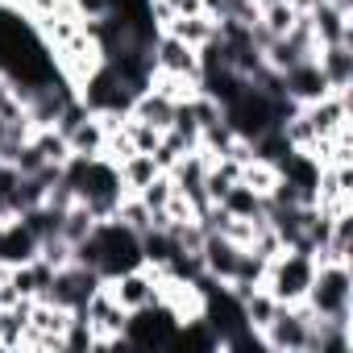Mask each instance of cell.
<instances>
[{"label": "cell", "mask_w": 353, "mask_h": 353, "mask_svg": "<svg viewBox=\"0 0 353 353\" xmlns=\"http://www.w3.org/2000/svg\"><path fill=\"white\" fill-rule=\"evenodd\" d=\"M75 262L92 266L100 279H117L121 270L141 266V237H137L129 225H121L117 216L96 221L92 233L75 245Z\"/></svg>", "instance_id": "obj_1"}, {"label": "cell", "mask_w": 353, "mask_h": 353, "mask_svg": "<svg viewBox=\"0 0 353 353\" xmlns=\"http://www.w3.org/2000/svg\"><path fill=\"white\" fill-rule=\"evenodd\" d=\"M303 303L320 320H353V270L349 262H316Z\"/></svg>", "instance_id": "obj_2"}, {"label": "cell", "mask_w": 353, "mask_h": 353, "mask_svg": "<svg viewBox=\"0 0 353 353\" xmlns=\"http://www.w3.org/2000/svg\"><path fill=\"white\" fill-rule=\"evenodd\" d=\"M312 274H316V258L307 250H279L270 262H266V291L279 299V303H299L312 287Z\"/></svg>", "instance_id": "obj_3"}, {"label": "cell", "mask_w": 353, "mask_h": 353, "mask_svg": "<svg viewBox=\"0 0 353 353\" xmlns=\"http://www.w3.org/2000/svg\"><path fill=\"white\" fill-rule=\"evenodd\" d=\"M312 320H316V312L303 299L299 303H279V312L262 328V349L266 353H307V345H312Z\"/></svg>", "instance_id": "obj_4"}, {"label": "cell", "mask_w": 353, "mask_h": 353, "mask_svg": "<svg viewBox=\"0 0 353 353\" xmlns=\"http://www.w3.org/2000/svg\"><path fill=\"white\" fill-rule=\"evenodd\" d=\"M174 332H179V320H174V312L166 303L137 307L125 320V345L129 349H170Z\"/></svg>", "instance_id": "obj_5"}, {"label": "cell", "mask_w": 353, "mask_h": 353, "mask_svg": "<svg viewBox=\"0 0 353 353\" xmlns=\"http://www.w3.org/2000/svg\"><path fill=\"white\" fill-rule=\"evenodd\" d=\"M79 316L92 324L96 349H117V345H125V320H129V312L117 303V295L108 291V283H100V287L88 295V303L79 307Z\"/></svg>", "instance_id": "obj_6"}, {"label": "cell", "mask_w": 353, "mask_h": 353, "mask_svg": "<svg viewBox=\"0 0 353 353\" xmlns=\"http://www.w3.org/2000/svg\"><path fill=\"white\" fill-rule=\"evenodd\" d=\"M100 283H104V279H100L92 266L67 262V266L54 270V279H50V287H46L42 299H50V303H59V307H67V312H79V307L88 303V295H92Z\"/></svg>", "instance_id": "obj_7"}, {"label": "cell", "mask_w": 353, "mask_h": 353, "mask_svg": "<svg viewBox=\"0 0 353 353\" xmlns=\"http://www.w3.org/2000/svg\"><path fill=\"white\" fill-rule=\"evenodd\" d=\"M108 283V291L117 295V303L125 307V312H137V307H150V303H158V270L154 266H133V270H121L117 279H104Z\"/></svg>", "instance_id": "obj_8"}, {"label": "cell", "mask_w": 353, "mask_h": 353, "mask_svg": "<svg viewBox=\"0 0 353 353\" xmlns=\"http://www.w3.org/2000/svg\"><path fill=\"white\" fill-rule=\"evenodd\" d=\"M150 59H154V71H158V75H188V79H200V54H196V46L179 42L174 34H166V30L154 38Z\"/></svg>", "instance_id": "obj_9"}, {"label": "cell", "mask_w": 353, "mask_h": 353, "mask_svg": "<svg viewBox=\"0 0 353 353\" xmlns=\"http://www.w3.org/2000/svg\"><path fill=\"white\" fill-rule=\"evenodd\" d=\"M312 34L320 46L332 42H353V5H332V0H320V5L307 13Z\"/></svg>", "instance_id": "obj_10"}, {"label": "cell", "mask_w": 353, "mask_h": 353, "mask_svg": "<svg viewBox=\"0 0 353 353\" xmlns=\"http://www.w3.org/2000/svg\"><path fill=\"white\" fill-rule=\"evenodd\" d=\"M279 79H283V92H287V100L291 104H316L320 96H328V83H324V75H320V67H316V59H303V63H295V67H287V71H279Z\"/></svg>", "instance_id": "obj_11"}, {"label": "cell", "mask_w": 353, "mask_h": 353, "mask_svg": "<svg viewBox=\"0 0 353 353\" xmlns=\"http://www.w3.org/2000/svg\"><path fill=\"white\" fill-rule=\"evenodd\" d=\"M316 67L328 92H353V42H332L316 50Z\"/></svg>", "instance_id": "obj_12"}, {"label": "cell", "mask_w": 353, "mask_h": 353, "mask_svg": "<svg viewBox=\"0 0 353 353\" xmlns=\"http://www.w3.org/2000/svg\"><path fill=\"white\" fill-rule=\"evenodd\" d=\"M129 117H137V121H145V125H154L158 133H166L170 129V121H174V100H166L154 83L150 88H141L137 96H133V104H129Z\"/></svg>", "instance_id": "obj_13"}, {"label": "cell", "mask_w": 353, "mask_h": 353, "mask_svg": "<svg viewBox=\"0 0 353 353\" xmlns=\"http://www.w3.org/2000/svg\"><path fill=\"white\" fill-rule=\"evenodd\" d=\"M117 174H121V188H125V196H137L145 183H154L158 174H162V166H158V158L154 154H129L125 162H117Z\"/></svg>", "instance_id": "obj_14"}, {"label": "cell", "mask_w": 353, "mask_h": 353, "mask_svg": "<svg viewBox=\"0 0 353 353\" xmlns=\"http://www.w3.org/2000/svg\"><path fill=\"white\" fill-rule=\"evenodd\" d=\"M162 34V30H158ZM166 34H174L179 42H188V46H204V42H212L216 34H221V21L216 17H208V13H196V17H174L170 26H166Z\"/></svg>", "instance_id": "obj_15"}, {"label": "cell", "mask_w": 353, "mask_h": 353, "mask_svg": "<svg viewBox=\"0 0 353 353\" xmlns=\"http://www.w3.org/2000/svg\"><path fill=\"white\" fill-rule=\"evenodd\" d=\"M216 204H221L229 216H237V221H258V216H266V200H262L254 188H245L241 179H237V183L216 200Z\"/></svg>", "instance_id": "obj_16"}, {"label": "cell", "mask_w": 353, "mask_h": 353, "mask_svg": "<svg viewBox=\"0 0 353 353\" xmlns=\"http://www.w3.org/2000/svg\"><path fill=\"white\" fill-rule=\"evenodd\" d=\"M279 312V299L266 291V287H254V291H245L241 295V316H245V324L262 336V328L270 324V316Z\"/></svg>", "instance_id": "obj_17"}, {"label": "cell", "mask_w": 353, "mask_h": 353, "mask_svg": "<svg viewBox=\"0 0 353 353\" xmlns=\"http://www.w3.org/2000/svg\"><path fill=\"white\" fill-rule=\"evenodd\" d=\"M241 183H245V188H254V192L266 200V196L274 192V183H279V166L254 154L250 162H241Z\"/></svg>", "instance_id": "obj_18"}, {"label": "cell", "mask_w": 353, "mask_h": 353, "mask_svg": "<svg viewBox=\"0 0 353 353\" xmlns=\"http://www.w3.org/2000/svg\"><path fill=\"white\" fill-rule=\"evenodd\" d=\"M170 196H174V183H170V174H166V170L158 174L154 183H145V188L137 192V200H141V204H145L150 212H162V208L170 204Z\"/></svg>", "instance_id": "obj_19"}, {"label": "cell", "mask_w": 353, "mask_h": 353, "mask_svg": "<svg viewBox=\"0 0 353 353\" xmlns=\"http://www.w3.org/2000/svg\"><path fill=\"white\" fill-rule=\"evenodd\" d=\"M125 133H129L133 150H141V154H154L158 141H162V133H158L154 125H145V121H137V117H129V112H125Z\"/></svg>", "instance_id": "obj_20"}, {"label": "cell", "mask_w": 353, "mask_h": 353, "mask_svg": "<svg viewBox=\"0 0 353 353\" xmlns=\"http://www.w3.org/2000/svg\"><path fill=\"white\" fill-rule=\"evenodd\" d=\"M332 5H353V0H332Z\"/></svg>", "instance_id": "obj_21"}, {"label": "cell", "mask_w": 353, "mask_h": 353, "mask_svg": "<svg viewBox=\"0 0 353 353\" xmlns=\"http://www.w3.org/2000/svg\"><path fill=\"white\" fill-rule=\"evenodd\" d=\"M258 5H270V0H258Z\"/></svg>", "instance_id": "obj_22"}]
</instances>
